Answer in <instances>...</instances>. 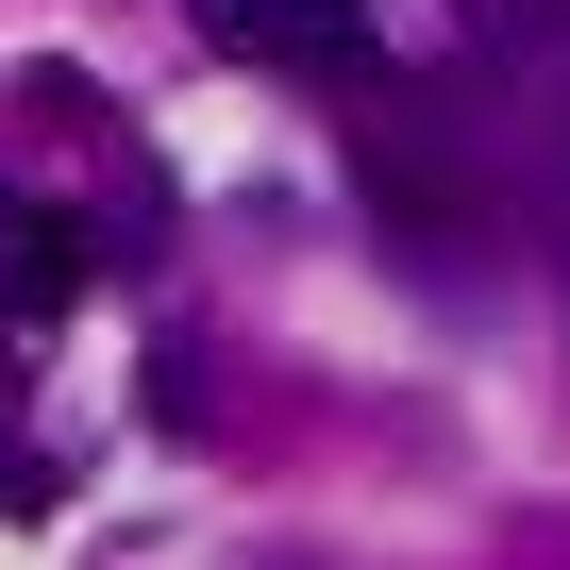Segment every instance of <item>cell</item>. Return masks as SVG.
Instances as JSON below:
<instances>
[{"instance_id": "obj_1", "label": "cell", "mask_w": 570, "mask_h": 570, "mask_svg": "<svg viewBox=\"0 0 570 570\" xmlns=\"http://www.w3.org/2000/svg\"><path fill=\"white\" fill-rule=\"evenodd\" d=\"M202 35L235 68H285V85H370L386 35H370V0H202Z\"/></svg>"}, {"instance_id": "obj_2", "label": "cell", "mask_w": 570, "mask_h": 570, "mask_svg": "<svg viewBox=\"0 0 570 570\" xmlns=\"http://www.w3.org/2000/svg\"><path fill=\"white\" fill-rule=\"evenodd\" d=\"M353 185H370L386 218H436V235L470 218V168L436 151V118H420V101H386V118H353Z\"/></svg>"}, {"instance_id": "obj_3", "label": "cell", "mask_w": 570, "mask_h": 570, "mask_svg": "<svg viewBox=\"0 0 570 570\" xmlns=\"http://www.w3.org/2000/svg\"><path fill=\"white\" fill-rule=\"evenodd\" d=\"M0 252H18V303H85V268H101L85 218H0Z\"/></svg>"}, {"instance_id": "obj_4", "label": "cell", "mask_w": 570, "mask_h": 570, "mask_svg": "<svg viewBox=\"0 0 570 570\" xmlns=\"http://www.w3.org/2000/svg\"><path fill=\"white\" fill-rule=\"evenodd\" d=\"M18 118H68V135H85V118H101V85H85V68H18Z\"/></svg>"}, {"instance_id": "obj_5", "label": "cell", "mask_w": 570, "mask_h": 570, "mask_svg": "<svg viewBox=\"0 0 570 570\" xmlns=\"http://www.w3.org/2000/svg\"><path fill=\"white\" fill-rule=\"evenodd\" d=\"M520 18H537V35H570V0H520Z\"/></svg>"}, {"instance_id": "obj_6", "label": "cell", "mask_w": 570, "mask_h": 570, "mask_svg": "<svg viewBox=\"0 0 570 570\" xmlns=\"http://www.w3.org/2000/svg\"><path fill=\"white\" fill-rule=\"evenodd\" d=\"M0 487H18V470H0Z\"/></svg>"}]
</instances>
